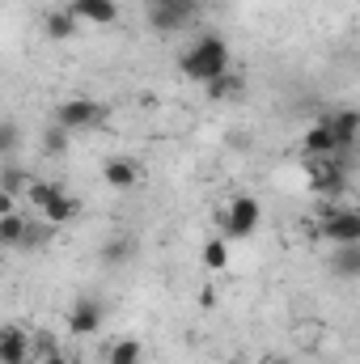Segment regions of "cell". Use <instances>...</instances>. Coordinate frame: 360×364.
Here are the masks:
<instances>
[{
    "instance_id": "obj_12",
    "label": "cell",
    "mask_w": 360,
    "mask_h": 364,
    "mask_svg": "<svg viewBox=\"0 0 360 364\" xmlns=\"http://www.w3.org/2000/svg\"><path fill=\"white\" fill-rule=\"evenodd\" d=\"M77 30H81V21L73 17V9L64 4V9H51V13H43V34L51 38V43H68V38H77Z\"/></svg>"
},
{
    "instance_id": "obj_11",
    "label": "cell",
    "mask_w": 360,
    "mask_h": 364,
    "mask_svg": "<svg viewBox=\"0 0 360 364\" xmlns=\"http://www.w3.org/2000/svg\"><path fill=\"white\" fill-rule=\"evenodd\" d=\"M327 123H331V132H335L339 153H344V149H356V144H360V110H356V106H344V110L327 114Z\"/></svg>"
},
{
    "instance_id": "obj_4",
    "label": "cell",
    "mask_w": 360,
    "mask_h": 364,
    "mask_svg": "<svg viewBox=\"0 0 360 364\" xmlns=\"http://www.w3.org/2000/svg\"><path fill=\"white\" fill-rule=\"evenodd\" d=\"M106 114H110V110H106L102 102H93V97H64V102L51 110V123H60V127H68V132H85V127H97Z\"/></svg>"
},
{
    "instance_id": "obj_23",
    "label": "cell",
    "mask_w": 360,
    "mask_h": 364,
    "mask_svg": "<svg viewBox=\"0 0 360 364\" xmlns=\"http://www.w3.org/2000/svg\"><path fill=\"white\" fill-rule=\"evenodd\" d=\"M51 233H55V225H51V220H43V216L34 220V216H30V229H26V242H21V250L47 246V242H51Z\"/></svg>"
},
{
    "instance_id": "obj_6",
    "label": "cell",
    "mask_w": 360,
    "mask_h": 364,
    "mask_svg": "<svg viewBox=\"0 0 360 364\" xmlns=\"http://www.w3.org/2000/svg\"><path fill=\"white\" fill-rule=\"evenodd\" d=\"M102 318H106V301L102 296H77L73 301V309H68V335H77V339H93L97 331H102Z\"/></svg>"
},
{
    "instance_id": "obj_5",
    "label": "cell",
    "mask_w": 360,
    "mask_h": 364,
    "mask_svg": "<svg viewBox=\"0 0 360 364\" xmlns=\"http://www.w3.org/2000/svg\"><path fill=\"white\" fill-rule=\"evenodd\" d=\"M322 242L331 246H356L360 242V208H327L318 220Z\"/></svg>"
},
{
    "instance_id": "obj_24",
    "label": "cell",
    "mask_w": 360,
    "mask_h": 364,
    "mask_svg": "<svg viewBox=\"0 0 360 364\" xmlns=\"http://www.w3.org/2000/svg\"><path fill=\"white\" fill-rule=\"evenodd\" d=\"M30 182H34L30 174H21V170L9 161V166H4V174H0V191H4V195H26V191H30Z\"/></svg>"
},
{
    "instance_id": "obj_21",
    "label": "cell",
    "mask_w": 360,
    "mask_h": 364,
    "mask_svg": "<svg viewBox=\"0 0 360 364\" xmlns=\"http://www.w3.org/2000/svg\"><path fill=\"white\" fill-rule=\"evenodd\" d=\"M132 250H136V237H110L106 246H102V263H110V267H119V263H127L132 259Z\"/></svg>"
},
{
    "instance_id": "obj_16",
    "label": "cell",
    "mask_w": 360,
    "mask_h": 364,
    "mask_svg": "<svg viewBox=\"0 0 360 364\" xmlns=\"http://www.w3.org/2000/svg\"><path fill=\"white\" fill-rule=\"evenodd\" d=\"M26 229H30V216H21V212L0 216V246H4V250H21Z\"/></svg>"
},
{
    "instance_id": "obj_28",
    "label": "cell",
    "mask_w": 360,
    "mask_h": 364,
    "mask_svg": "<svg viewBox=\"0 0 360 364\" xmlns=\"http://www.w3.org/2000/svg\"><path fill=\"white\" fill-rule=\"evenodd\" d=\"M229 364H246V360H229Z\"/></svg>"
},
{
    "instance_id": "obj_7",
    "label": "cell",
    "mask_w": 360,
    "mask_h": 364,
    "mask_svg": "<svg viewBox=\"0 0 360 364\" xmlns=\"http://www.w3.org/2000/svg\"><path fill=\"white\" fill-rule=\"evenodd\" d=\"M34 348H38V339H34L30 331H21L17 322H9V326L0 331V364H26Z\"/></svg>"
},
{
    "instance_id": "obj_18",
    "label": "cell",
    "mask_w": 360,
    "mask_h": 364,
    "mask_svg": "<svg viewBox=\"0 0 360 364\" xmlns=\"http://www.w3.org/2000/svg\"><path fill=\"white\" fill-rule=\"evenodd\" d=\"M199 263L208 272H225L229 267V237H208L203 250H199Z\"/></svg>"
},
{
    "instance_id": "obj_8",
    "label": "cell",
    "mask_w": 360,
    "mask_h": 364,
    "mask_svg": "<svg viewBox=\"0 0 360 364\" xmlns=\"http://www.w3.org/2000/svg\"><path fill=\"white\" fill-rule=\"evenodd\" d=\"M301 153H305L309 161H322V157H335V153H339L335 132H331L327 119H318V123H309V127L301 132Z\"/></svg>"
},
{
    "instance_id": "obj_26",
    "label": "cell",
    "mask_w": 360,
    "mask_h": 364,
    "mask_svg": "<svg viewBox=\"0 0 360 364\" xmlns=\"http://www.w3.org/2000/svg\"><path fill=\"white\" fill-rule=\"evenodd\" d=\"M38 364H73L68 356H60V352H47V356H38Z\"/></svg>"
},
{
    "instance_id": "obj_25",
    "label": "cell",
    "mask_w": 360,
    "mask_h": 364,
    "mask_svg": "<svg viewBox=\"0 0 360 364\" xmlns=\"http://www.w3.org/2000/svg\"><path fill=\"white\" fill-rule=\"evenodd\" d=\"M0 153H4V157H13V153H17V123H13V119H4V123H0Z\"/></svg>"
},
{
    "instance_id": "obj_9",
    "label": "cell",
    "mask_w": 360,
    "mask_h": 364,
    "mask_svg": "<svg viewBox=\"0 0 360 364\" xmlns=\"http://www.w3.org/2000/svg\"><path fill=\"white\" fill-rule=\"evenodd\" d=\"M102 182L110 186V191H136L140 186V166L132 161V157H110V161H102Z\"/></svg>"
},
{
    "instance_id": "obj_29",
    "label": "cell",
    "mask_w": 360,
    "mask_h": 364,
    "mask_svg": "<svg viewBox=\"0 0 360 364\" xmlns=\"http://www.w3.org/2000/svg\"><path fill=\"white\" fill-rule=\"evenodd\" d=\"M356 30H360V17H356Z\"/></svg>"
},
{
    "instance_id": "obj_1",
    "label": "cell",
    "mask_w": 360,
    "mask_h": 364,
    "mask_svg": "<svg viewBox=\"0 0 360 364\" xmlns=\"http://www.w3.org/2000/svg\"><path fill=\"white\" fill-rule=\"evenodd\" d=\"M179 73L195 85H212L221 81L225 73H233V55H229V43L221 34H199L191 47H182L179 55Z\"/></svg>"
},
{
    "instance_id": "obj_22",
    "label": "cell",
    "mask_w": 360,
    "mask_h": 364,
    "mask_svg": "<svg viewBox=\"0 0 360 364\" xmlns=\"http://www.w3.org/2000/svg\"><path fill=\"white\" fill-rule=\"evenodd\" d=\"M106 364H144V348L136 339H119L110 352H106Z\"/></svg>"
},
{
    "instance_id": "obj_10",
    "label": "cell",
    "mask_w": 360,
    "mask_h": 364,
    "mask_svg": "<svg viewBox=\"0 0 360 364\" xmlns=\"http://www.w3.org/2000/svg\"><path fill=\"white\" fill-rule=\"evenodd\" d=\"M68 9L85 26H110V21H119V0H68Z\"/></svg>"
},
{
    "instance_id": "obj_15",
    "label": "cell",
    "mask_w": 360,
    "mask_h": 364,
    "mask_svg": "<svg viewBox=\"0 0 360 364\" xmlns=\"http://www.w3.org/2000/svg\"><path fill=\"white\" fill-rule=\"evenodd\" d=\"M64 191H68V186H64L60 178H34L30 191H26V203H30V212H47Z\"/></svg>"
},
{
    "instance_id": "obj_2",
    "label": "cell",
    "mask_w": 360,
    "mask_h": 364,
    "mask_svg": "<svg viewBox=\"0 0 360 364\" xmlns=\"http://www.w3.org/2000/svg\"><path fill=\"white\" fill-rule=\"evenodd\" d=\"M216 220H221V237L246 242V237H255V229H259V220H263V203H259L255 195H233L229 208H225Z\"/></svg>"
},
{
    "instance_id": "obj_19",
    "label": "cell",
    "mask_w": 360,
    "mask_h": 364,
    "mask_svg": "<svg viewBox=\"0 0 360 364\" xmlns=\"http://www.w3.org/2000/svg\"><path fill=\"white\" fill-rule=\"evenodd\" d=\"M203 90H208L212 102H238V97L246 93V81H242L238 73H225L221 81H212V85H203Z\"/></svg>"
},
{
    "instance_id": "obj_27",
    "label": "cell",
    "mask_w": 360,
    "mask_h": 364,
    "mask_svg": "<svg viewBox=\"0 0 360 364\" xmlns=\"http://www.w3.org/2000/svg\"><path fill=\"white\" fill-rule=\"evenodd\" d=\"M259 364H288V360H280V356H263Z\"/></svg>"
},
{
    "instance_id": "obj_13",
    "label": "cell",
    "mask_w": 360,
    "mask_h": 364,
    "mask_svg": "<svg viewBox=\"0 0 360 364\" xmlns=\"http://www.w3.org/2000/svg\"><path fill=\"white\" fill-rule=\"evenodd\" d=\"M327 267H331V275H335V279H344V284L360 279V242H356V246H331Z\"/></svg>"
},
{
    "instance_id": "obj_3",
    "label": "cell",
    "mask_w": 360,
    "mask_h": 364,
    "mask_svg": "<svg viewBox=\"0 0 360 364\" xmlns=\"http://www.w3.org/2000/svg\"><path fill=\"white\" fill-rule=\"evenodd\" d=\"M199 17V0H144V21L157 34H179Z\"/></svg>"
},
{
    "instance_id": "obj_14",
    "label": "cell",
    "mask_w": 360,
    "mask_h": 364,
    "mask_svg": "<svg viewBox=\"0 0 360 364\" xmlns=\"http://www.w3.org/2000/svg\"><path fill=\"white\" fill-rule=\"evenodd\" d=\"M309 186H314L318 195H335V191H344V170L331 166V157L309 161Z\"/></svg>"
},
{
    "instance_id": "obj_20",
    "label": "cell",
    "mask_w": 360,
    "mask_h": 364,
    "mask_svg": "<svg viewBox=\"0 0 360 364\" xmlns=\"http://www.w3.org/2000/svg\"><path fill=\"white\" fill-rule=\"evenodd\" d=\"M68 140H73L68 127L47 123V132H43V153H47V157H64V153H68Z\"/></svg>"
},
{
    "instance_id": "obj_17",
    "label": "cell",
    "mask_w": 360,
    "mask_h": 364,
    "mask_svg": "<svg viewBox=\"0 0 360 364\" xmlns=\"http://www.w3.org/2000/svg\"><path fill=\"white\" fill-rule=\"evenodd\" d=\"M38 216H43V220H51L55 229H60V225H73V220L81 216V199L64 191V195H60V199H55V203H51L47 212H38Z\"/></svg>"
}]
</instances>
